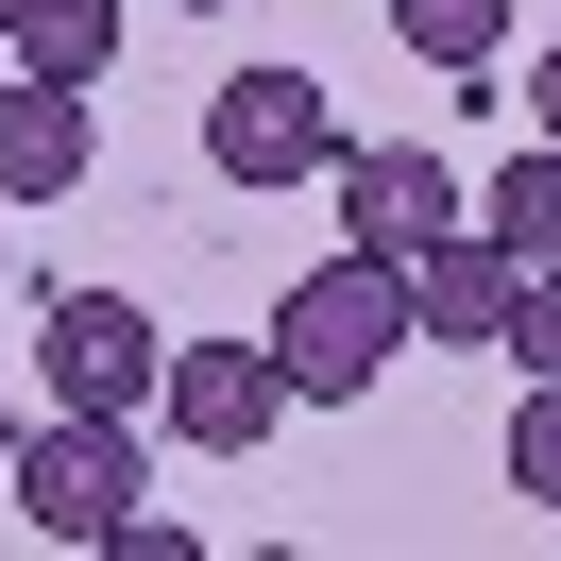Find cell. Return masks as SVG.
<instances>
[{"instance_id":"5","label":"cell","mask_w":561,"mask_h":561,"mask_svg":"<svg viewBox=\"0 0 561 561\" xmlns=\"http://www.w3.org/2000/svg\"><path fill=\"white\" fill-rule=\"evenodd\" d=\"M153 425H171L187 459H255L289 425V357L273 341H171L153 357Z\"/></svg>"},{"instance_id":"13","label":"cell","mask_w":561,"mask_h":561,"mask_svg":"<svg viewBox=\"0 0 561 561\" xmlns=\"http://www.w3.org/2000/svg\"><path fill=\"white\" fill-rule=\"evenodd\" d=\"M493 357H527V375H561V255L511 289V323H493Z\"/></svg>"},{"instance_id":"4","label":"cell","mask_w":561,"mask_h":561,"mask_svg":"<svg viewBox=\"0 0 561 561\" xmlns=\"http://www.w3.org/2000/svg\"><path fill=\"white\" fill-rule=\"evenodd\" d=\"M153 307L137 289H51L35 307V375H51V409H103V425H153Z\"/></svg>"},{"instance_id":"17","label":"cell","mask_w":561,"mask_h":561,"mask_svg":"<svg viewBox=\"0 0 561 561\" xmlns=\"http://www.w3.org/2000/svg\"><path fill=\"white\" fill-rule=\"evenodd\" d=\"M0 255H18V221H0Z\"/></svg>"},{"instance_id":"3","label":"cell","mask_w":561,"mask_h":561,"mask_svg":"<svg viewBox=\"0 0 561 561\" xmlns=\"http://www.w3.org/2000/svg\"><path fill=\"white\" fill-rule=\"evenodd\" d=\"M18 511L51 527V545H119L137 527V425H103V409H51V425H18Z\"/></svg>"},{"instance_id":"11","label":"cell","mask_w":561,"mask_h":561,"mask_svg":"<svg viewBox=\"0 0 561 561\" xmlns=\"http://www.w3.org/2000/svg\"><path fill=\"white\" fill-rule=\"evenodd\" d=\"M375 18L425 51V69H493V51H511V0H375Z\"/></svg>"},{"instance_id":"15","label":"cell","mask_w":561,"mask_h":561,"mask_svg":"<svg viewBox=\"0 0 561 561\" xmlns=\"http://www.w3.org/2000/svg\"><path fill=\"white\" fill-rule=\"evenodd\" d=\"M171 18H221V0H171Z\"/></svg>"},{"instance_id":"1","label":"cell","mask_w":561,"mask_h":561,"mask_svg":"<svg viewBox=\"0 0 561 561\" xmlns=\"http://www.w3.org/2000/svg\"><path fill=\"white\" fill-rule=\"evenodd\" d=\"M273 357H289V409H357V391L409 357V273L391 255H323V273H289V307H273Z\"/></svg>"},{"instance_id":"14","label":"cell","mask_w":561,"mask_h":561,"mask_svg":"<svg viewBox=\"0 0 561 561\" xmlns=\"http://www.w3.org/2000/svg\"><path fill=\"white\" fill-rule=\"evenodd\" d=\"M527 103H545V137H561V35H545V85H527Z\"/></svg>"},{"instance_id":"7","label":"cell","mask_w":561,"mask_h":561,"mask_svg":"<svg viewBox=\"0 0 561 561\" xmlns=\"http://www.w3.org/2000/svg\"><path fill=\"white\" fill-rule=\"evenodd\" d=\"M511 289H527V255L493 239V221H443V239L409 255V341H459V357H477L493 323H511Z\"/></svg>"},{"instance_id":"8","label":"cell","mask_w":561,"mask_h":561,"mask_svg":"<svg viewBox=\"0 0 561 561\" xmlns=\"http://www.w3.org/2000/svg\"><path fill=\"white\" fill-rule=\"evenodd\" d=\"M323 187H341V221H357V255H391V273H409V255H425V239H443V221H459V171H443V153H341V171H323Z\"/></svg>"},{"instance_id":"6","label":"cell","mask_w":561,"mask_h":561,"mask_svg":"<svg viewBox=\"0 0 561 561\" xmlns=\"http://www.w3.org/2000/svg\"><path fill=\"white\" fill-rule=\"evenodd\" d=\"M85 171H103V119H85V85L0 69V205H69Z\"/></svg>"},{"instance_id":"12","label":"cell","mask_w":561,"mask_h":561,"mask_svg":"<svg viewBox=\"0 0 561 561\" xmlns=\"http://www.w3.org/2000/svg\"><path fill=\"white\" fill-rule=\"evenodd\" d=\"M511 493L561 511V375H527V409H511Z\"/></svg>"},{"instance_id":"9","label":"cell","mask_w":561,"mask_h":561,"mask_svg":"<svg viewBox=\"0 0 561 561\" xmlns=\"http://www.w3.org/2000/svg\"><path fill=\"white\" fill-rule=\"evenodd\" d=\"M0 69L103 85V69H119V0H18V18H0Z\"/></svg>"},{"instance_id":"18","label":"cell","mask_w":561,"mask_h":561,"mask_svg":"<svg viewBox=\"0 0 561 561\" xmlns=\"http://www.w3.org/2000/svg\"><path fill=\"white\" fill-rule=\"evenodd\" d=\"M0 18H18V0H0Z\"/></svg>"},{"instance_id":"16","label":"cell","mask_w":561,"mask_h":561,"mask_svg":"<svg viewBox=\"0 0 561 561\" xmlns=\"http://www.w3.org/2000/svg\"><path fill=\"white\" fill-rule=\"evenodd\" d=\"M0 459H18V409H0Z\"/></svg>"},{"instance_id":"2","label":"cell","mask_w":561,"mask_h":561,"mask_svg":"<svg viewBox=\"0 0 561 561\" xmlns=\"http://www.w3.org/2000/svg\"><path fill=\"white\" fill-rule=\"evenodd\" d=\"M205 171H221V187H307V171H341V103H323V69H221V85H205Z\"/></svg>"},{"instance_id":"10","label":"cell","mask_w":561,"mask_h":561,"mask_svg":"<svg viewBox=\"0 0 561 561\" xmlns=\"http://www.w3.org/2000/svg\"><path fill=\"white\" fill-rule=\"evenodd\" d=\"M477 221L527 255V273H545V255H561V137H527L511 171H493V205H477Z\"/></svg>"}]
</instances>
